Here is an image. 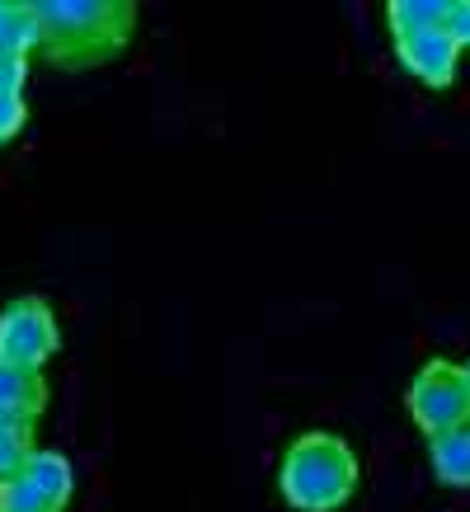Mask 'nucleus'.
Masks as SVG:
<instances>
[{"instance_id": "1", "label": "nucleus", "mask_w": 470, "mask_h": 512, "mask_svg": "<svg viewBox=\"0 0 470 512\" xmlns=\"http://www.w3.org/2000/svg\"><path fill=\"white\" fill-rule=\"evenodd\" d=\"M43 24V62L62 71H85L123 57L137 33V5L132 0H38Z\"/></svg>"}, {"instance_id": "2", "label": "nucleus", "mask_w": 470, "mask_h": 512, "mask_svg": "<svg viewBox=\"0 0 470 512\" xmlns=\"http://www.w3.org/2000/svg\"><path fill=\"white\" fill-rule=\"evenodd\" d=\"M278 489L287 508L297 512H334L358 494V456L344 437L334 433H301L287 442L278 470Z\"/></svg>"}, {"instance_id": "3", "label": "nucleus", "mask_w": 470, "mask_h": 512, "mask_svg": "<svg viewBox=\"0 0 470 512\" xmlns=\"http://www.w3.org/2000/svg\"><path fill=\"white\" fill-rule=\"evenodd\" d=\"M405 409L423 437L470 428V381L461 362H447V357L423 362L405 390Z\"/></svg>"}, {"instance_id": "4", "label": "nucleus", "mask_w": 470, "mask_h": 512, "mask_svg": "<svg viewBox=\"0 0 470 512\" xmlns=\"http://www.w3.org/2000/svg\"><path fill=\"white\" fill-rule=\"evenodd\" d=\"M62 343L57 315L43 296H15L5 311H0V362L24 367V372H43L52 353Z\"/></svg>"}, {"instance_id": "5", "label": "nucleus", "mask_w": 470, "mask_h": 512, "mask_svg": "<svg viewBox=\"0 0 470 512\" xmlns=\"http://www.w3.org/2000/svg\"><path fill=\"white\" fill-rule=\"evenodd\" d=\"M395 57L414 80H423L428 90H447L456 80V62H461V47L447 38L442 29L414 33V38H400L395 43Z\"/></svg>"}, {"instance_id": "6", "label": "nucleus", "mask_w": 470, "mask_h": 512, "mask_svg": "<svg viewBox=\"0 0 470 512\" xmlns=\"http://www.w3.org/2000/svg\"><path fill=\"white\" fill-rule=\"evenodd\" d=\"M47 409V381L43 372H24L0 362V414H15V419H33Z\"/></svg>"}, {"instance_id": "7", "label": "nucleus", "mask_w": 470, "mask_h": 512, "mask_svg": "<svg viewBox=\"0 0 470 512\" xmlns=\"http://www.w3.org/2000/svg\"><path fill=\"white\" fill-rule=\"evenodd\" d=\"M428 461L447 489H470V428L428 437Z\"/></svg>"}, {"instance_id": "8", "label": "nucleus", "mask_w": 470, "mask_h": 512, "mask_svg": "<svg viewBox=\"0 0 470 512\" xmlns=\"http://www.w3.org/2000/svg\"><path fill=\"white\" fill-rule=\"evenodd\" d=\"M43 43V24H38V5L33 0H5L0 15V52L5 57H29Z\"/></svg>"}, {"instance_id": "9", "label": "nucleus", "mask_w": 470, "mask_h": 512, "mask_svg": "<svg viewBox=\"0 0 470 512\" xmlns=\"http://www.w3.org/2000/svg\"><path fill=\"white\" fill-rule=\"evenodd\" d=\"M24 470H29V480L43 489L52 503H71V494H76V470H71V461H66L62 451H47V447H33V456L24 461Z\"/></svg>"}, {"instance_id": "10", "label": "nucleus", "mask_w": 470, "mask_h": 512, "mask_svg": "<svg viewBox=\"0 0 470 512\" xmlns=\"http://www.w3.org/2000/svg\"><path fill=\"white\" fill-rule=\"evenodd\" d=\"M442 10H447V0H391L386 24H391L395 43H400V38H414V33L442 29Z\"/></svg>"}, {"instance_id": "11", "label": "nucleus", "mask_w": 470, "mask_h": 512, "mask_svg": "<svg viewBox=\"0 0 470 512\" xmlns=\"http://www.w3.org/2000/svg\"><path fill=\"white\" fill-rule=\"evenodd\" d=\"M0 512H66V508L62 503H52V498L29 480V470L19 466L15 475L0 480Z\"/></svg>"}, {"instance_id": "12", "label": "nucleus", "mask_w": 470, "mask_h": 512, "mask_svg": "<svg viewBox=\"0 0 470 512\" xmlns=\"http://www.w3.org/2000/svg\"><path fill=\"white\" fill-rule=\"evenodd\" d=\"M29 456H33V419L0 414V480L15 475Z\"/></svg>"}, {"instance_id": "13", "label": "nucleus", "mask_w": 470, "mask_h": 512, "mask_svg": "<svg viewBox=\"0 0 470 512\" xmlns=\"http://www.w3.org/2000/svg\"><path fill=\"white\" fill-rule=\"evenodd\" d=\"M442 33H447L456 47H470V0H447V10H442Z\"/></svg>"}, {"instance_id": "14", "label": "nucleus", "mask_w": 470, "mask_h": 512, "mask_svg": "<svg viewBox=\"0 0 470 512\" xmlns=\"http://www.w3.org/2000/svg\"><path fill=\"white\" fill-rule=\"evenodd\" d=\"M24 123H29L24 94H0V141H15Z\"/></svg>"}, {"instance_id": "15", "label": "nucleus", "mask_w": 470, "mask_h": 512, "mask_svg": "<svg viewBox=\"0 0 470 512\" xmlns=\"http://www.w3.org/2000/svg\"><path fill=\"white\" fill-rule=\"evenodd\" d=\"M29 76V57H0V94H19Z\"/></svg>"}, {"instance_id": "16", "label": "nucleus", "mask_w": 470, "mask_h": 512, "mask_svg": "<svg viewBox=\"0 0 470 512\" xmlns=\"http://www.w3.org/2000/svg\"><path fill=\"white\" fill-rule=\"evenodd\" d=\"M461 372H466V381H470V357H466V362H461Z\"/></svg>"}, {"instance_id": "17", "label": "nucleus", "mask_w": 470, "mask_h": 512, "mask_svg": "<svg viewBox=\"0 0 470 512\" xmlns=\"http://www.w3.org/2000/svg\"><path fill=\"white\" fill-rule=\"evenodd\" d=\"M0 15H5V0H0Z\"/></svg>"}, {"instance_id": "18", "label": "nucleus", "mask_w": 470, "mask_h": 512, "mask_svg": "<svg viewBox=\"0 0 470 512\" xmlns=\"http://www.w3.org/2000/svg\"><path fill=\"white\" fill-rule=\"evenodd\" d=\"M0 57H5V52H0Z\"/></svg>"}]
</instances>
